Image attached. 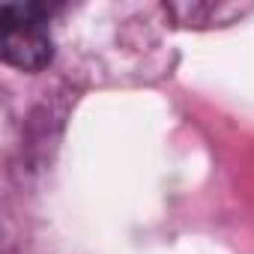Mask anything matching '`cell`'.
Returning <instances> with one entry per match:
<instances>
[{
	"label": "cell",
	"mask_w": 254,
	"mask_h": 254,
	"mask_svg": "<svg viewBox=\"0 0 254 254\" xmlns=\"http://www.w3.org/2000/svg\"><path fill=\"white\" fill-rule=\"evenodd\" d=\"M3 60L24 72H36L51 60V36L45 9L36 3H3Z\"/></svg>",
	"instance_id": "obj_1"
}]
</instances>
